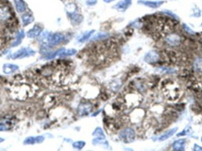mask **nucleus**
Listing matches in <instances>:
<instances>
[{
    "instance_id": "1",
    "label": "nucleus",
    "mask_w": 202,
    "mask_h": 151,
    "mask_svg": "<svg viewBox=\"0 0 202 151\" xmlns=\"http://www.w3.org/2000/svg\"><path fill=\"white\" fill-rule=\"evenodd\" d=\"M119 139L121 141L126 143H129L134 141L135 133L134 129L130 128L124 129L120 132Z\"/></svg>"
},
{
    "instance_id": "2",
    "label": "nucleus",
    "mask_w": 202,
    "mask_h": 151,
    "mask_svg": "<svg viewBox=\"0 0 202 151\" xmlns=\"http://www.w3.org/2000/svg\"><path fill=\"white\" fill-rule=\"evenodd\" d=\"M35 53L36 52L30 48H22L12 56V58L21 59L23 58L33 56L34 54H35Z\"/></svg>"
},
{
    "instance_id": "3",
    "label": "nucleus",
    "mask_w": 202,
    "mask_h": 151,
    "mask_svg": "<svg viewBox=\"0 0 202 151\" xmlns=\"http://www.w3.org/2000/svg\"><path fill=\"white\" fill-rule=\"evenodd\" d=\"M181 42V37L176 33H169L166 37V43L171 46H177Z\"/></svg>"
},
{
    "instance_id": "4",
    "label": "nucleus",
    "mask_w": 202,
    "mask_h": 151,
    "mask_svg": "<svg viewBox=\"0 0 202 151\" xmlns=\"http://www.w3.org/2000/svg\"><path fill=\"white\" fill-rule=\"evenodd\" d=\"M44 140L43 136H29L24 141V145H33L35 143H40Z\"/></svg>"
},
{
    "instance_id": "5",
    "label": "nucleus",
    "mask_w": 202,
    "mask_h": 151,
    "mask_svg": "<svg viewBox=\"0 0 202 151\" xmlns=\"http://www.w3.org/2000/svg\"><path fill=\"white\" fill-rule=\"evenodd\" d=\"M159 59L158 54L155 52H151L145 56V61L149 63H154L158 62Z\"/></svg>"
},
{
    "instance_id": "6",
    "label": "nucleus",
    "mask_w": 202,
    "mask_h": 151,
    "mask_svg": "<svg viewBox=\"0 0 202 151\" xmlns=\"http://www.w3.org/2000/svg\"><path fill=\"white\" fill-rule=\"evenodd\" d=\"M18 66L16 64L7 63L3 66V72L5 74H11L18 70Z\"/></svg>"
},
{
    "instance_id": "7",
    "label": "nucleus",
    "mask_w": 202,
    "mask_h": 151,
    "mask_svg": "<svg viewBox=\"0 0 202 151\" xmlns=\"http://www.w3.org/2000/svg\"><path fill=\"white\" fill-rule=\"evenodd\" d=\"M92 110V105L90 104H81L78 109L79 114L81 116L86 115Z\"/></svg>"
},
{
    "instance_id": "8",
    "label": "nucleus",
    "mask_w": 202,
    "mask_h": 151,
    "mask_svg": "<svg viewBox=\"0 0 202 151\" xmlns=\"http://www.w3.org/2000/svg\"><path fill=\"white\" fill-rule=\"evenodd\" d=\"M63 38H64V37L63 36L62 34H56L53 35V36L50 37V38H49V41L51 45L54 46V45L59 44L60 42H62Z\"/></svg>"
},
{
    "instance_id": "9",
    "label": "nucleus",
    "mask_w": 202,
    "mask_h": 151,
    "mask_svg": "<svg viewBox=\"0 0 202 151\" xmlns=\"http://www.w3.org/2000/svg\"><path fill=\"white\" fill-rule=\"evenodd\" d=\"M42 31V28L39 26H35L31 30L27 32V36L29 38H35L39 36Z\"/></svg>"
},
{
    "instance_id": "10",
    "label": "nucleus",
    "mask_w": 202,
    "mask_h": 151,
    "mask_svg": "<svg viewBox=\"0 0 202 151\" xmlns=\"http://www.w3.org/2000/svg\"><path fill=\"white\" fill-rule=\"evenodd\" d=\"M14 3L17 12L21 13L26 11V5L23 0H14Z\"/></svg>"
},
{
    "instance_id": "11",
    "label": "nucleus",
    "mask_w": 202,
    "mask_h": 151,
    "mask_svg": "<svg viewBox=\"0 0 202 151\" xmlns=\"http://www.w3.org/2000/svg\"><path fill=\"white\" fill-rule=\"evenodd\" d=\"M24 37V31H20L17 34V36L16 37V39L15 42H13V43L12 44V46L13 47H16V46H18L19 44H20L21 41H22V39Z\"/></svg>"
},
{
    "instance_id": "12",
    "label": "nucleus",
    "mask_w": 202,
    "mask_h": 151,
    "mask_svg": "<svg viewBox=\"0 0 202 151\" xmlns=\"http://www.w3.org/2000/svg\"><path fill=\"white\" fill-rule=\"evenodd\" d=\"M33 21V18L30 15L24 14L22 16V21L24 26H26L27 25L29 24Z\"/></svg>"
},
{
    "instance_id": "13",
    "label": "nucleus",
    "mask_w": 202,
    "mask_h": 151,
    "mask_svg": "<svg viewBox=\"0 0 202 151\" xmlns=\"http://www.w3.org/2000/svg\"><path fill=\"white\" fill-rule=\"evenodd\" d=\"M93 143L94 145H104L108 146V142L106 141L103 138H97L93 140Z\"/></svg>"
},
{
    "instance_id": "14",
    "label": "nucleus",
    "mask_w": 202,
    "mask_h": 151,
    "mask_svg": "<svg viewBox=\"0 0 202 151\" xmlns=\"http://www.w3.org/2000/svg\"><path fill=\"white\" fill-rule=\"evenodd\" d=\"M93 135L94 136H97L98 138H105V135L104 134V131L103 130L100 128H97L95 131L93 132Z\"/></svg>"
},
{
    "instance_id": "15",
    "label": "nucleus",
    "mask_w": 202,
    "mask_h": 151,
    "mask_svg": "<svg viewBox=\"0 0 202 151\" xmlns=\"http://www.w3.org/2000/svg\"><path fill=\"white\" fill-rule=\"evenodd\" d=\"M85 145V142L83 141H78L73 143V146L78 149H81Z\"/></svg>"
},
{
    "instance_id": "16",
    "label": "nucleus",
    "mask_w": 202,
    "mask_h": 151,
    "mask_svg": "<svg viewBox=\"0 0 202 151\" xmlns=\"http://www.w3.org/2000/svg\"><path fill=\"white\" fill-rule=\"evenodd\" d=\"M76 51L75 49H70L67 51H64L60 55V56H70L75 54Z\"/></svg>"
},
{
    "instance_id": "17",
    "label": "nucleus",
    "mask_w": 202,
    "mask_h": 151,
    "mask_svg": "<svg viewBox=\"0 0 202 151\" xmlns=\"http://www.w3.org/2000/svg\"><path fill=\"white\" fill-rule=\"evenodd\" d=\"M8 129H9V127L8 125L3 123H0V131H6Z\"/></svg>"
},
{
    "instance_id": "18",
    "label": "nucleus",
    "mask_w": 202,
    "mask_h": 151,
    "mask_svg": "<svg viewBox=\"0 0 202 151\" xmlns=\"http://www.w3.org/2000/svg\"><path fill=\"white\" fill-rule=\"evenodd\" d=\"M87 33V34H86L85 36L83 37V38L81 39V40H80V42H83L84 41H85L87 38H88L90 36H91V33Z\"/></svg>"
},
{
    "instance_id": "19",
    "label": "nucleus",
    "mask_w": 202,
    "mask_h": 151,
    "mask_svg": "<svg viewBox=\"0 0 202 151\" xmlns=\"http://www.w3.org/2000/svg\"><path fill=\"white\" fill-rule=\"evenodd\" d=\"M3 141H4V139H3V138H0V143H1V142H3Z\"/></svg>"
}]
</instances>
